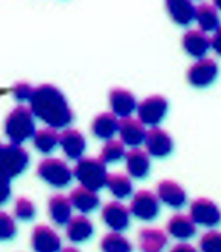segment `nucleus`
I'll use <instances>...</instances> for the list:
<instances>
[{
	"label": "nucleus",
	"mask_w": 221,
	"mask_h": 252,
	"mask_svg": "<svg viewBox=\"0 0 221 252\" xmlns=\"http://www.w3.org/2000/svg\"><path fill=\"white\" fill-rule=\"evenodd\" d=\"M48 215L51 221L58 226H65L70 218L73 217V206L70 203V198L63 196L62 193H58L50 198L48 201Z\"/></svg>",
	"instance_id": "obj_23"
},
{
	"label": "nucleus",
	"mask_w": 221,
	"mask_h": 252,
	"mask_svg": "<svg viewBox=\"0 0 221 252\" xmlns=\"http://www.w3.org/2000/svg\"><path fill=\"white\" fill-rule=\"evenodd\" d=\"M73 177H76V180L81 183L82 188L97 192L105 188L108 173L105 169V164L99 158L82 157L76 164Z\"/></svg>",
	"instance_id": "obj_3"
},
{
	"label": "nucleus",
	"mask_w": 221,
	"mask_h": 252,
	"mask_svg": "<svg viewBox=\"0 0 221 252\" xmlns=\"http://www.w3.org/2000/svg\"><path fill=\"white\" fill-rule=\"evenodd\" d=\"M36 133V123L30 107L19 105L11 110L5 119V135L9 144L22 146L25 141L31 139Z\"/></svg>",
	"instance_id": "obj_2"
},
{
	"label": "nucleus",
	"mask_w": 221,
	"mask_h": 252,
	"mask_svg": "<svg viewBox=\"0 0 221 252\" xmlns=\"http://www.w3.org/2000/svg\"><path fill=\"white\" fill-rule=\"evenodd\" d=\"M169 243V235L158 227H144L138 235V248L141 252H164Z\"/></svg>",
	"instance_id": "obj_18"
},
{
	"label": "nucleus",
	"mask_w": 221,
	"mask_h": 252,
	"mask_svg": "<svg viewBox=\"0 0 221 252\" xmlns=\"http://www.w3.org/2000/svg\"><path fill=\"white\" fill-rule=\"evenodd\" d=\"M105 188L112 192L115 198H118V201L128 198V196L133 193V183H131L130 177H127L124 173L108 175L105 181Z\"/></svg>",
	"instance_id": "obj_27"
},
{
	"label": "nucleus",
	"mask_w": 221,
	"mask_h": 252,
	"mask_svg": "<svg viewBox=\"0 0 221 252\" xmlns=\"http://www.w3.org/2000/svg\"><path fill=\"white\" fill-rule=\"evenodd\" d=\"M30 155L22 146L5 144L2 159H0V177L13 180L28 167Z\"/></svg>",
	"instance_id": "obj_5"
},
{
	"label": "nucleus",
	"mask_w": 221,
	"mask_h": 252,
	"mask_svg": "<svg viewBox=\"0 0 221 252\" xmlns=\"http://www.w3.org/2000/svg\"><path fill=\"white\" fill-rule=\"evenodd\" d=\"M195 20L198 24V30L203 32H215L220 24V11L214 3H200L195 11Z\"/></svg>",
	"instance_id": "obj_24"
},
{
	"label": "nucleus",
	"mask_w": 221,
	"mask_h": 252,
	"mask_svg": "<svg viewBox=\"0 0 221 252\" xmlns=\"http://www.w3.org/2000/svg\"><path fill=\"white\" fill-rule=\"evenodd\" d=\"M165 6H167V11L175 24L187 27L195 20L196 6L192 2H187V0H169Z\"/></svg>",
	"instance_id": "obj_26"
},
{
	"label": "nucleus",
	"mask_w": 221,
	"mask_h": 252,
	"mask_svg": "<svg viewBox=\"0 0 221 252\" xmlns=\"http://www.w3.org/2000/svg\"><path fill=\"white\" fill-rule=\"evenodd\" d=\"M126 167L133 180H144L150 173V158L146 150L131 149L126 153Z\"/></svg>",
	"instance_id": "obj_20"
},
{
	"label": "nucleus",
	"mask_w": 221,
	"mask_h": 252,
	"mask_svg": "<svg viewBox=\"0 0 221 252\" xmlns=\"http://www.w3.org/2000/svg\"><path fill=\"white\" fill-rule=\"evenodd\" d=\"M95 227L87 215H74L65 224V234L71 243H84L93 237Z\"/></svg>",
	"instance_id": "obj_21"
},
{
	"label": "nucleus",
	"mask_w": 221,
	"mask_h": 252,
	"mask_svg": "<svg viewBox=\"0 0 221 252\" xmlns=\"http://www.w3.org/2000/svg\"><path fill=\"white\" fill-rule=\"evenodd\" d=\"M59 146L62 147L65 157L70 159L79 161L87 149V141L84 135L76 128H63L62 133L59 135Z\"/></svg>",
	"instance_id": "obj_15"
},
{
	"label": "nucleus",
	"mask_w": 221,
	"mask_h": 252,
	"mask_svg": "<svg viewBox=\"0 0 221 252\" xmlns=\"http://www.w3.org/2000/svg\"><path fill=\"white\" fill-rule=\"evenodd\" d=\"M34 215H36V206L30 198L20 196V198L16 200V203H14V217L16 218L24 220V221H30L34 218Z\"/></svg>",
	"instance_id": "obj_32"
},
{
	"label": "nucleus",
	"mask_w": 221,
	"mask_h": 252,
	"mask_svg": "<svg viewBox=\"0 0 221 252\" xmlns=\"http://www.w3.org/2000/svg\"><path fill=\"white\" fill-rule=\"evenodd\" d=\"M183 48L184 51L189 54V56L198 59L206 58L207 51L211 50V39L207 37L206 32L200 30H189L183 34L181 39Z\"/></svg>",
	"instance_id": "obj_17"
},
{
	"label": "nucleus",
	"mask_w": 221,
	"mask_h": 252,
	"mask_svg": "<svg viewBox=\"0 0 221 252\" xmlns=\"http://www.w3.org/2000/svg\"><path fill=\"white\" fill-rule=\"evenodd\" d=\"M200 252H221V231L209 229L200 238Z\"/></svg>",
	"instance_id": "obj_31"
},
{
	"label": "nucleus",
	"mask_w": 221,
	"mask_h": 252,
	"mask_svg": "<svg viewBox=\"0 0 221 252\" xmlns=\"http://www.w3.org/2000/svg\"><path fill=\"white\" fill-rule=\"evenodd\" d=\"M32 92H34V89L28 82H17L13 87V96L19 102H30Z\"/></svg>",
	"instance_id": "obj_34"
},
{
	"label": "nucleus",
	"mask_w": 221,
	"mask_h": 252,
	"mask_svg": "<svg viewBox=\"0 0 221 252\" xmlns=\"http://www.w3.org/2000/svg\"><path fill=\"white\" fill-rule=\"evenodd\" d=\"M211 48L218 54V56H221V25L218 27V30L214 32V36L211 39Z\"/></svg>",
	"instance_id": "obj_36"
},
{
	"label": "nucleus",
	"mask_w": 221,
	"mask_h": 252,
	"mask_svg": "<svg viewBox=\"0 0 221 252\" xmlns=\"http://www.w3.org/2000/svg\"><path fill=\"white\" fill-rule=\"evenodd\" d=\"M146 131H147L146 126L135 116L123 118L118 126V133H119L121 142L131 149H136L141 144H144Z\"/></svg>",
	"instance_id": "obj_13"
},
{
	"label": "nucleus",
	"mask_w": 221,
	"mask_h": 252,
	"mask_svg": "<svg viewBox=\"0 0 221 252\" xmlns=\"http://www.w3.org/2000/svg\"><path fill=\"white\" fill-rule=\"evenodd\" d=\"M138 119L144 124L152 127H158L162 119L169 112V102L161 94H153L146 97L141 104H138Z\"/></svg>",
	"instance_id": "obj_6"
},
{
	"label": "nucleus",
	"mask_w": 221,
	"mask_h": 252,
	"mask_svg": "<svg viewBox=\"0 0 221 252\" xmlns=\"http://www.w3.org/2000/svg\"><path fill=\"white\" fill-rule=\"evenodd\" d=\"M102 252H133L130 240L121 232H108L101 240Z\"/></svg>",
	"instance_id": "obj_29"
},
{
	"label": "nucleus",
	"mask_w": 221,
	"mask_h": 252,
	"mask_svg": "<svg viewBox=\"0 0 221 252\" xmlns=\"http://www.w3.org/2000/svg\"><path fill=\"white\" fill-rule=\"evenodd\" d=\"M108 102L110 107H112V113L121 119L131 116L138 108L136 97L133 96V93L126 89H115L110 92Z\"/></svg>",
	"instance_id": "obj_16"
},
{
	"label": "nucleus",
	"mask_w": 221,
	"mask_h": 252,
	"mask_svg": "<svg viewBox=\"0 0 221 252\" xmlns=\"http://www.w3.org/2000/svg\"><path fill=\"white\" fill-rule=\"evenodd\" d=\"M17 232V226L14 218L9 214L0 211V242H8V240L14 238Z\"/></svg>",
	"instance_id": "obj_33"
},
{
	"label": "nucleus",
	"mask_w": 221,
	"mask_h": 252,
	"mask_svg": "<svg viewBox=\"0 0 221 252\" xmlns=\"http://www.w3.org/2000/svg\"><path fill=\"white\" fill-rule=\"evenodd\" d=\"M11 196V184L9 180L0 177V206L5 204Z\"/></svg>",
	"instance_id": "obj_35"
},
{
	"label": "nucleus",
	"mask_w": 221,
	"mask_h": 252,
	"mask_svg": "<svg viewBox=\"0 0 221 252\" xmlns=\"http://www.w3.org/2000/svg\"><path fill=\"white\" fill-rule=\"evenodd\" d=\"M146 152L155 158H165L173 152L172 136L161 127H152L146 131Z\"/></svg>",
	"instance_id": "obj_10"
},
{
	"label": "nucleus",
	"mask_w": 221,
	"mask_h": 252,
	"mask_svg": "<svg viewBox=\"0 0 221 252\" xmlns=\"http://www.w3.org/2000/svg\"><path fill=\"white\" fill-rule=\"evenodd\" d=\"M218 73V63L211 58H203L190 65L189 71H187V81L196 89H206L217 81Z\"/></svg>",
	"instance_id": "obj_9"
},
{
	"label": "nucleus",
	"mask_w": 221,
	"mask_h": 252,
	"mask_svg": "<svg viewBox=\"0 0 221 252\" xmlns=\"http://www.w3.org/2000/svg\"><path fill=\"white\" fill-rule=\"evenodd\" d=\"M30 110L32 116L54 130L67 128L74 118L63 93L50 84L36 87L30 99Z\"/></svg>",
	"instance_id": "obj_1"
},
{
	"label": "nucleus",
	"mask_w": 221,
	"mask_h": 252,
	"mask_svg": "<svg viewBox=\"0 0 221 252\" xmlns=\"http://www.w3.org/2000/svg\"><path fill=\"white\" fill-rule=\"evenodd\" d=\"M32 142H34V147L37 152L43 153V155H50L59 146V133L58 130L50 127L40 128L32 136Z\"/></svg>",
	"instance_id": "obj_28"
},
{
	"label": "nucleus",
	"mask_w": 221,
	"mask_h": 252,
	"mask_svg": "<svg viewBox=\"0 0 221 252\" xmlns=\"http://www.w3.org/2000/svg\"><path fill=\"white\" fill-rule=\"evenodd\" d=\"M214 5H215V8H217L218 11H221V0H218V2H215Z\"/></svg>",
	"instance_id": "obj_39"
},
{
	"label": "nucleus",
	"mask_w": 221,
	"mask_h": 252,
	"mask_svg": "<svg viewBox=\"0 0 221 252\" xmlns=\"http://www.w3.org/2000/svg\"><path fill=\"white\" fill-rule=\"evenodd\" d=\"M126 146L118 139H110L105 141V144L101 150V155H99V159H101L104 164H115L118 161H121L123 158H126Z\"/></svg>",
	"instance_id": "obj_30"
},
{
	"label": "nucleus",
	"mask_w": 221,
	"mask_h": 252,
	"mask_svg": "<svg viewBox=\"0 0 221 252\" xmlns=\"http://www.w3.org/2000/svg\"><path fill=\"white\" fill-rule=\"evenodd\" d=\"M167 235L180 240L181 243H186L196 234V224L193 220L186 214H175L167 221Z\"/></svg>",
	"instance_id": "obj_19"
},
{
	"label": "nucleus",
	"mask_w": 221,
	"mask_h": 252,
	"mask_svg": "<svg viewBox=\"0 0 221 252\" xmlns=\"http://www.w3.org/2000/svg\"><path fill=\"white\" fill-rule=\"evenodd\" d=\"M102 221L112 232H123L130 226V211L121 201H108L102 207Z\"/></svg>",
	"instance_id": "obj_11"
},
{
	"label": "nucleus",
	"mask_w": 221,
	"mask_h": 252,
	"mask_svg": "<svg viewBox=\"0 0 221 252\" xmlns=\"http://www.w3.org/2000/svg\"><path fill=\"white\" fill-rule=\"evenodd\" d=\"M128 211L141 221H152L159 215V200L150 190H138L131 196Z\"/></svg>",
	"instance_id": "obj_7"
},
{
	"label": "nucleus",
	"mask_w": 221,
	"mask_h": 252,
	"mask_svg": "<svg viewBox=\"0 0 221 252\" xmlns=\"http://www.w3.org/2000/svg\"><path fill=\"white\" fill-rule=\"evenodd\" d=\"M70 203L74 209L81 212V215H87L93 211H96L99 204H101V198L95 190H90L87 188H76L70 193Z\"/></svg>",
	"instance_id": "obj_22"
},
{
	"label": "nucleus",
	"mask_w": 221,
	"mask_h": 252,
	"mask_svg": "<svg viewBox=\"0 0 221 252\" xmlns=\"http://www.w3.org/2000/svg\"><path fill=\"white\" fill-rule=\"evenodd\" d=\"M37 175L47 184L59 189L70 184L73 178V170L68 167L67 162L59 158H45L39 162Z\"/></svg>",
	"instance_id": "obj_4"
},
{
	"label": "nucleus",
	"mask_w": 221,
	"mask_h": 252,
	"mask_svg": "<svg viewBox=\"0 0 221 252\" xmlns=\"http://www.w3.org/2000/svg\"><path fill=\"white\" fill-rule=\"evenodd\" d=\"M158 200L164 203L165 206L173 207V209H181L187 203V193L183 189V186H180L173 180H162L157 186V193Z\"/></svg>",
	"instance_id": "obj_14"
},
{
	"label": "nucleus",
	"mask_w": 221,
	"mask_h": 252,
	"mask_svg": "<svg viewBox=\"0 0 221 252\" xmlns=\"http://www.w3.org/2000/svg\"><path fill=\"white\" fill-rule=\"evenodd\" d=\"M118 126H119L118 118L112 112H105V113L97 115L93 119L92 131L97 139L110 141L118 133Z\"/></svg>",
	"instance_id": "obj_25"
},
{
	"label": "nucleus",
	"mask_w": 221,
	"mask_h": 252,
	"mask_svg": "<svg viewBox=\"0 0 221 252\" xmlns=\"http://www.w3.org/2000/svg\"><path fill=\"white\" fill-rule=\"evenodd\" d=\"M3 146H5V144H2V142H0V159H2V153H3Z\"/></svg>",
	"instance_id": "obj_40"
},
{
	"label": "nucleus",
	"mask_w": 221,
	"mask_h": 252,
	"mask_svg": "<svg viewBox=\"0 0 221 252\" xmlns=\"http://www.w3.org/2000/svg\"><path fill=\"white\" fill-rule=\"evenodd\" d=\"M170 252H198V249L190 243H178L170 249Z\"/></svg>",
	"instance_id": "obj_37"
},
{
	"label": "nucleus",
	"mask_w": 221,
	"mask_h": 252,
	"mask_svg": "<svg viewBox=\"0 0 221 252\" xmlns=\"http://www.w3.org/2000/svg\"><path fill=\"white\" fill-rule=\"evenodd\" d=\"M59 252H81L77 248H74V246H67V248H62Z\"/></svg>",
	"instance_id": "obj_38"
},
{
	"label": "nucleus",
	"mask_w": 221,
	"mask_h": 252,
	"mask_svg": "<svg viewBox=\"0 0 221 252\" xmlns=\"http://www.w3.org/2000/svg\"><path fill=\"white\" fill-rule=\"evenodd\" d=\"M31 248L34 252H59L62 249V242L53 227L39 224L31 232Z\"/></svg>",
	"instance_id": "obj_12"
},
{
	"label": "nucleus",
	"mask_w": 221,
	"mask_h": 252,
	"mask_svg": "<svg viewBox=\"0 0 221 252\" xmlns=\"http://www.w3.org/2000/svg\"><path fill=\"white\" fill-rule=\"evenodd\" d=\"M189 217L196 226L214 229L221 223V211L215 201L209 198H196L190 203Z\"/></svg>",
	"instance_id": "obj_8"
}]
</instances>
